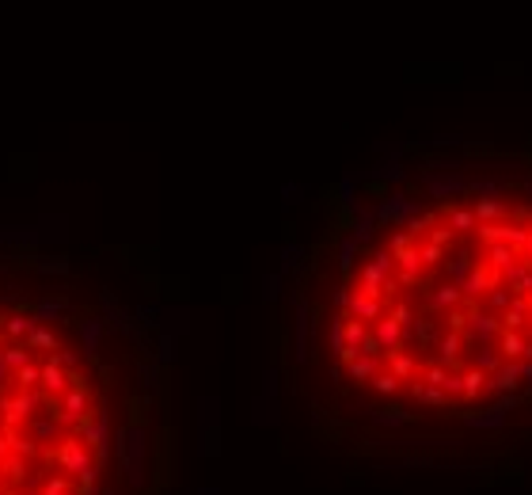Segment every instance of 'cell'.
I'll return each instance as SVG.
<instances>
[{
    "label": "cell",
    "instance_id": "6da1fadb",
    "mask_svg": "<svg viewBox=\"0 0 532 495\" xmlns=\"http://www.w3.org/2000/svg\"><path fill=\"white\" fill-rule=\"evenodd\" d=\"M327 343L354 385L426 411H475L532 381V198H384L339 248Z\"/></svg>",
    "mask_w": 532,
    "mask_h": 495
},
{
    "label": "cell",
    "instance_id": "7a4b0ae2",
    "mask_svg": "<svg viewBox=\"0 0 532 495\" xmlns=\"http://www.w3.org/2000/svg\"><path fill=\"white\" fill-rule=\"evenodd\" d=\"M54 461L61 465V472H69V477H76V480H80V488H96L99 472H103V465L91 457L88 442L80 438V434H69V438H61V442H57Z\"/></svg>",
    "mask_w": 532,
    "mask_h": 495
},
{
    "label": "cell",
    "instance_id": "3957f363",
    "mask_svg": "<svg viewBox=\"0 0 532 495\" xmlns=\"http://www.w3.org/2000/svg\"><path fill=\"white\" fill-rule=\"evenodd\" d=\"M91 411L96 408H91L88 385H73L61 400H46V416H54L61 427H69V431H80V423H84Z\"/></svg>",
    "mask_w": 532,
    "mask_h": 495
},
{
    "label": "cell",
    "instance_id": "277c9868",
    "mask_svg": "<svg viewBox=\"0 0 532 495\" xmlns=\"http://www.w3.org/2000/svg\"><path fill=\"white\" fill-rule=\"evenodd\" d=\"M118 442V457H122V469L133 488H141V472H145V431L141 427H122L115 434Z\"/></svg>",
    "mask_w": 532,
    "mask_h": 495
},
{
    "label": "cell",
    "instance_id": "5b68a950",
    "mask_svg": "<svg viewBox=\"0 0 532 495\" xmlns=\"http://www.w3.org/2000/svg\"><path fill=\"white\" fill-rule=\"evenodd\" d=\"M76 434L88 442V450L96 453V461H99V465H107V461H110V442H115V438H110V411L103 408V404H96V411H91V416H88L84 423H80V431H76Z\"/></svg>",
    "mask_w": 532,
    "mask_h": 495
},
{
    "label": "cell",
    "instance_id": "8992f818",
    "mask_svg": "<svg viewBox=\"0 0 532 495\" xmlns=\"http://www.w3.org/2000/svg\"><path fill=\"white\" fill-rule=\"evenodd\" d=\"M46 404L42 392H16V397H0V423H4L8 431L23 427V423H30L38 416V408Z\"/></svg>",
    "mask_w": 532,
    "mask_h": 495
},
{
    "label": "cell",
    "instance_id": "52a82bcc",
    "mask_svg": "<svg viewBox=\"0 0 532 495\" xmlns=\"http://www.w3.org/2000/svg\"><path fill=\"white\" fill-rule=\"evenodd\" d=\"M69 389H73V377H69V370H61L57 362H54V355H50V358L42 362V381H38V392H42L46 400H61Z\"/></svg>",
    "mask_w": 532,
    "mask_h": 495
},
{
    "label": "cell",
    "instance_id": "ba28073f",
    "mask_svg": "<svg viewBox=\"0 0 532 495\" xmlns=\"http://www.w3.org/2000/svg\"><path fill=\"white\" fill-rule=\"evenodd\" d=\"M38 328V320H35V312H8V317H0V339L4 343H27L30 339V331Z\"/></svg>",
    "mask_w": 532,
    "mask_h": 495
},
{
    "label": "cell",
    "instance_id": "9c48e42d",
    "mask_svg": "<svg viewBox=\"0 0 532 495\" xmlns=\"http://www.w3.org/2000/svg\"><path fill=\"white\" fill-rule=\"evenodd\" d=\"M30 312H35L38 324L50 328V324H57V320L69 312V301H65V297H42V301H35V305H30Z\"/></svg>",
    "mask_w": 532,
    "mask_h": 495
},
{
    "label": "cell",
    "instance_id": "30bf717a",
    "mask_svg": "<svg viewBox=\"0 0 532 495\" xmlns=\"http://www.w3.org/2000/svg\"><path fill=\"white\" fill-rule=\"evenodd\" d=\"M99 343H103V320L99 317L80 320V347H84V355H96Z\"/></svg>",
    "mask_w": 532,
    "mask_h": 495
},
{
    "label": "cell",
    "instance_id": "8fae6325",
    "mask_svg": "<svg viewBox=\"0 0 532 495\" xmlns=\"http://www.w3.org/2000/svg\"><path fill=\"white\" fill-rule=\"evenodd\" d=\"M27 427H30V438L35 442H61V423L54 416H35Z\"/></svg>",
    "mask_w": 532,
    "mask_h": 495
},
{
    "label": "cell",
    "instance_id": "7c38bea8",
    "mask_svg": "<svg viewBox=\"0 0 532 495\" xmlns=\"http://www.w3.org/2000/svg\"><path fill=\"white\" fill-rule=\"evenodd\" d=\"M0 358H4L8 373H19L23 366H30V347L27 343H4V347H0Z\"/></svg>",
    "mask_w": 532,
    "mask_h": 495
},
{
    "label": "cell",
    "instance_id": "4fadbf2b",
    "mask_svg": "<svg viewBox=\"0 0 532 495\" xmlns=\"http://www.w3.org/2000/svg\"><path fill=\"white\" fill-rule=\"evenodd\" d=\"M0 472H4V488H19V484L27 480V461L12 453V457L0 465Z\"/></svg>",
    "mask_w": 532,
    "mask_h": 495
},
{
    "label": "cell",
    "instance_id": "5bb4252c",
    "mask_svg": "<svg viewBox=\"0 0 532 495\" xmlns=\"http://www.w3.org/2000/svg\"><path fill=\"white\" fill-rule=\"evenodd\" d=\"M30 267H35L38 275H65L69 259L65 256H30Z\"/></svg>",
    "mask_w": 532,
    "mask_h": 495
},
{
    "label": "cell",
    "instance_id": "9a60e30c",
    "mask_svg": "<svg viewBox=\"0 0 532 495\" xmlns=\"http://www.w3.org/2000/svg\"><path fill=\"white\" fill-rule=\"evenodd\" d=\"M12 381L19 385V392H35L38 381H42V366H35V362H30V366H23L19 373H12Z\"/></svg>",
    "mask_w": 532,
    "mask_h": 495
},
{
    "label": "cell",
    "instance_id": "2e32d148",
    "mask_svg": "<svg viewBox=\"0 0 532 495\" xmlns=\"http://www.w3.org/2000/svg\"><path fill=\"white\" fill-rule=\"evenodd\" d=\"M27 347H30V351H54V355H57V336H54L46 324H38L35 331H30Z\"/></svg>",
    "mask_w": 532,
    "mask_h": 495
},
{
    "label": "cell",
    "instance_id": "e0dca14e",
    "mask_svg": "<svg viewBox=\"0 0 532 495\" xmlns=\"http://www.w3.org/2000/svg\"><path fill=\"white\" fill-rule=\"evenodd\" d=\"M12 453H16V457H35V453H38V442L35 438H30V434H19V431H12Z\"/></svg>",
    "mask_w": 532,
    "mask_h": 495
},
{
    "label": "cell",
    "instance_id": "ac0fdd59",
    "mask_svg": "<svg viewBox=\"0 0 532 495\" xmlns=\"http://www.w3.org/2000/svg\"><path fill=\"white\" fill-rule=\"evenodd\" d=\"M54 362H57L61 370H69V373H76V370H80V355H76V351H57Z\"/></svg>",
    "mask_w": 532,
    "mask_h": 495
},
{
    "label": "cell",
    "instance_id": "d6986e66",
    "mask_svg": "<svg viewBox=\"0 0 532 495\" xmlns=\"http://www.w3.org/2000/svg\"><path fill=\"white\" fill-rule=\"evenodd\" d=\"M42 495H69V480H65V477H50L46 488H42Z\"/></svg>",
    "mask_w": 532,
    "mask_h": 495
},
{
    "label": "cell",
    "instance_id": "ffe728a7",
    "mask_svg": "<svg viewBox=\"0 0 532 495\" xmlns=\"http://www.w3.org/2000/svg\"><path fill=\"white\" fill-rule=\"evenodd\" d=\"M8 457H12V431H0V465H4Z\"/></svg>",
    "mask_w": 532,
    "mask_h": 495
},
{
    "label": "cell",
    "instance_id": "44dd1931",
    "mask_svg": "<svg viewBox=\"0 0 532 495\" xmlns=\"http://www.w3.org/2000/svg\"><path fill=\"white\" fill-rule=\"evenodd\" d=\"M8 381H12V373H8V366H4V358H0V389L8 385Z\"/></svg>",
    "mask_w": 532,
    "mask_h": 495
},
{
    "label": "cell",
    "instance_id": "7402d4cb",
    "mask_svg": "<svg viewBox=\"0 0 532 495\" xmlns=\"http://www.w3.org/2000/svg\"><path fill=\"white\" fill-rule=\"evenodd\" d=\"M0 495H19V488H0Z\"/></svg>",
    "mask_w": 532,
    "mask_h": 495
},
{
    "label": "cell",
    "instance_id": "603a6c76",
    "mask_svg": "<svg viewBox=\"0 0 532 495\" xmlns=\"http://www.w3.org/2000/svg\"><path fill=\"white\" fill-rule=\"evenodd\" d=\"M0 484H4V472H0Z\"/></svg>",
    "mask_w": 532,
    "mask_h": 495
},
{
    "label": "cell",
    "instance_id": "cb8c5ba5",
    "mask_svg": "<svg viewBox=\"0 0 532 495\" xmlns=\"http://www.w3.org/2000/svg\"><path fill=\"white\" fill-rule=\"evenodd\" d=\"M0 431H4V423H0Z\"/></svg>",
    "mask_w": 532,
    "mask_h": 495
}]
</instances>
